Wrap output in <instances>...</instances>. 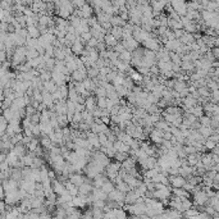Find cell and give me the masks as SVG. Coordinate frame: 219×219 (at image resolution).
I'll list each match as a JSON object with an SVG mask.
<instances>
[{
    "label": "cell",
    "mask_w": 219,
    "mask_h": 219,
    "mask_svg": "<svg viewBox=\"0 0 219 219\" xmlns=\"http://www.w3.org/2000/svg\"><path fill=\"white\" fill-rule=\"evenodd\" d=\"M149 139H150V141H151L153 144H155V145L163 144V141H164V131L158 130V128L154 127V130H153V131L150 132V135H149Z\"/></svg>",
    "instance_id": "6da1fadb"
},
{
    "label": "cell",
    "mask_w": 219,
    "mask_h": 219,
    "mask_svg": "<svg viewBox=\"0 0 219 219\" xmlns=\"http://www.w3.org/2000/svg\"><path fill=\"white\" fill-rule=\"evenodd\" d=\"M124 199H126V194L119 191L117 187L112 192H109V195H108V200H114V201L122 203V201H124Z\"/></svg>",
    "instance_id": "7a4b0ae2"
},
{
    "label": "cell",
    "mask_w": 219,
    "mask_h": 219,
    "mask_svg": "<svg viewBox=\"0 0 219 219\" xmlns=\"http://www.w3.org/2000/svg\"><path fill=\"white\" fill-rule=\"evenodd\" d=\"M69 181L72 183H75L76 186H81L82 183H85L86 181V176H82V173H78V172H75V173H71L69 174Z\"/></svg>",
    "instance_id": "3957f363"
},
{
    "label": "cell",
    "mask_w": 219,
    "mask_h": 219,
    "mask_svg": "<svg viewBox=\"0 0 219 219\" xmlns=\"http://www.w3.org/2000/svg\"><path fill=\"white\" fill-rule=\"evenodd\" d=\"M53 189H54V192L59 196V195H63L64 192H67V189H66V185L63 182H60L58 178L53 180Z\"/></svg>",
    "instance_id": "277c9868"
},
{
    "label": "cell",
    "mask_w": 219,
    "mask_h": 219,
    "mask_svg": "<svg viewBox=\"0 0 219 219\" xmlns=\"http://www.w3.org/2000/svg\"><path fill=\"white\" fill-rule=\"evenodd\" d=\"M85 105H86V109L90 110V112H94L96 108H98V98L92 96V94L90 96L86 98V101H85Z\"/></svg>",
    "instance_id": "5b68a950"
},
{
    "label": "cell",
    "mask_w": 219,
    "mask_h": 219,
    "mask_svg": "<svg viewBox=\"0 0 219 219\" xmlns=\"http://www.w3.org/2000/svg\"><path fill=\"white\" fill-rule=\"evenodd\" d=\"M142 45L145 46V49H149V50H154V51H158L160 49V45L158 44V41H155L153 39H148V40H145Z\"/></svg>",
    "instance_id": "8992f818"
},
{
    "label": "cell",
    "mask_w": 219,
    "mask_h": 219,
    "mask_svg": "<svg viewBox=\"0 0 219 219\" xmlns=\"http://www.w3.org/2000/svg\"><path fill=\"white\" fill-rule=\"evenodd\" d=\"M156 64H158L159 69H160V73H165L168 71H172L173 68V62H164V60H158L156 62Z\"/></svg>",
    "instance_id": "52a82bcc"
},
{
    "label": "cell",
    "mask_w": 219,
    "mask_h": 219,
    "mask_svg": "<svg viewBox=\"0 0 219 219\" xmlns=\"http://www.w3.org/2000/svg\"><path fill=\"white\" fill-rule=\"evenodd\" d=\"M80 194L78 195H90L92 191H94V185L92 183H90V182H85V183H82L80 187Z\"/></svg>",
    "instance_id": "ba28073f"
},
{
    "label": "cell",
    "mask_w": 219,
    "mask_h": 219,
    "mask_svg": "<svg viewBox=\"0 0 219 219\" xmlns=\"http://www.w3.org/2000/svg\"><path fill=\"white\" fill-rule=\"evenodd\" d=\"M123 44H124V46H126V49L130 50L131 53H132L133 50H136V49L139 48V41H137V40H133L132 37L126 39V40L123 41Z\"/></svg>",
    "instance_id": "9c48e42d"
},
{
    "label": "cell",
    "mask_w": 219,
    "mask_h": 219,
    "mask_svg": "<svg viewBox=\"0 0 219 219\" xmlns=\"http://www.w3.org/2000/svg\"><path fill=\"white\" fill-rule=\"evenodd\" d=\"M104 43L107 44V46H108L109 49H113L114 46L118 44V39L114 36V35H107L105 39H104Z\"/></svg>",
    "instance_id": "30bf717a"
},
{
    "label": "cell",
    "mask_w": 219,
    "mask_h": 219,
    "mask_svg": "<svg viewBox=\"0 0 219 219\" xmlns=\"http://www.w3.org/2000/svg\"><path fill=\"white\" fill-rule=\"evenodd\" d=\"M40 145L43 146L44 149H46V150H50V148L53 145H55V144H53V141H51V139L49 137V136H43L40 139Z\"/></svg>",
    "instance_id": "8fae6325"
},
{
    "label": "cell",
    "mask_w": 219,
    "mask_h": 219,
    "mask_svg": "<svg viewBox=\"0 0 219 219\" xmlns=\"http://www.w3.org/2000/svg\"><path fill=\"white\" fill-rule=\"evenodd\" d=\"M83 50H85V46L82 45L81 41H77V43H75L72 46V53L75 55H81L83 53Z\"/></svg>",
    "instance_id": "7c38bea8"
},
{
    "label": "cell",
    "mask_w": 219,
    "mask_h": 219,
    "mask_svg": "<svg viewBox=\"0 0 219 219\" xmlns=\"http://www.w3.org/2000/svg\"><path fill=\"white\" fill-rule=\"evenodd\" d=\"M44 87H45V90H48L49 92H55L57 90H58V85L55 83V81H53V80H50V81H46V82H44Z\"/></svg>",
    "instance_id": "4fadbf2b"
},
{
    "label": "cell",
    "mask_w": 219,
    "mask_h": 219,
    "mask_svg": "<svg viewBox=\"0 0 219 219\" xmlns=\"http://www.w3.org/2000/svg\"><path fill=\"white\" fill-rule=\"evenodd\" d=\"M186 89H189V87H187V85H186L185 81L178 80V78L174 80V90H176V91L181 92V91H183V90H186Z\"/></svg>",
    "instance_id": "5bb4252c"
},
{
    "label": "cell",
    "mask_w": 219,
    "mask_h": 219,
    "mask_svg": "<svg viewBox=\"0 0 219 219\" xmlns=\"http://www.w3.org/2000/svg\"><path fill=\"white\" fill-rule=\"evenodd\" d=\"M119 59L123 60V62H126V63H130L131 64V60H132V54H131V51L130 50H124L122 51V53L119 54Z\"/></svg>",
    "instance_id": "9a60e30c"
},
{
    "label": "cell",
    "mask_w": 219,
    "mask_h": 219,
    "mask_svg": "<svg viewBox=\"0 0 219 219\" xmlns=\"http://www.w3.org/2000/svg\"><path fill=\"white\" fill-rule=\"evenodd\" d=\"M114 189H116V183L112 182L110 180H109V181H107L103 185V187H101V190H103L104 192H107L108 195H109V192H112Z\"/></svg>",
    "instance_id": "2e32d148"
},
{
    "label": "cell",
    "mask_w": 219,
    "mask_h": 219,
    "mask_svg": "<svg viewBox=\"0 0 219 219\" xmlns=\"http://www.w3.org/2000/svg\"><path fill=\"white\" fill-rule=\"evenodd\" d=\"M8 126H9V121L4 116H2V118H0V135H4L7 132Z\"/></svg>",
    "instance_id": "e0dca14e"
},
{
    "label": "cell",
    "mask_w": 219,
    "mask_h": 219,
    "mask_svg": "<svg viewBox=\"0 0 219 219\" xmlns=\"http://www.w3.org/2000/svg\"><path fill=\"white\" fill-rule=\"evenodd\" d=\"M94 94L96 95V98H107L108 96V91L105 87H103V86H98L96 90L94 91Z\"/></svg>",
    "instance_id": "ac0fdd59"
},
{
    "label": "cell",
    "mask_w": 219,
    "mask_h": 219,
    "mask_svg": "<svg viewBox=\"0 0 219 219\" xmlns=\"http://www.w3.org/2000/svg\"><path fill=\"white\" fill-rule=\"evenodd\" d=\"M83 114V122H86V123H89V124H91V123H94V114H92V112H90V110H85L82 113Z\"/></svg>",
    "instance_id": "d6986e66"
},
{
    "label": "cell",
    "mask_w": 219,
    "mask_h": 219,
    "mask_svg": "<svg viewBox=\"0 0 219 219\" xmlns=\"http://www.w3.org/2000/svg\"><path fill=\"white\" fill-rule=\"evenodd\" d=\"M39 55H40V54H39V51L36 50V48H30V49H27V54H26L27 60L35 59V58H37Z\"/></svg>",
    "instance_id": "ffe728a7"
},
{
    "label": "cell",
    "mask_w": 219,
    "mask_h": 219,
    "mask_svg": "<svg viewBox=\"0 0 219 219\" xmlns=\"http://www.w3.org/2000/svg\"><path fill=\"white\" fill-rule=\"evenodd\" d=\"M39 145H40V140H37V139H32L30 141V144L27 145V149H28V151H35L37 148H39Z\"/></svg>",
    "instance_id": "44dd1931"
},
{
    "label": "cell",
    "mask_w": 219,
    "mask_h": 219,
    "mask_svg": "<svg viewBox=\"0 0 219 219\" xmlns=\"http://www.w3.org/2000/svg\"><path fill=\"white\" fill-rule=\"evenodd\" d=\"M45 164V160L43 159V156H36L34 159V164L31 165V168H41Z\"/></svg>",
    "instance_id": "7402d4cb"
},
{
    "label": "cell",
    "mask_w": 219,
    "mask_h": 219,
    "mask_svg": "<svg viewBox=\"0 0 219 219\" xmlns=\"http://www.w3.org/2000/svg\"><path fill=\"white\" fill-rule=\"evenodd\" d=\"M99 73H100V69L99 68H95V67H90L87 68V76L90 78H95L99 76Z\"/></svg>",
    "instance_id": "603a6c76"
},
{
    "label": "cell",
    "mask_w": 219,
    "mask_h": 219,
    "mask_svg": "<svg viewBox=\"0 0 219 219\" xmlns=\"http://www.w3.org/2000/svg\"><path fill=\"white\" fill-rule=\"evenodd\" d=\"M130 156V153H122V151H117V154H116V156H114V159L116 160H118V162H124L127 158Z\"/></svg>",
    "instance_id": "cb8c5ba5"
},
{
    "label": "cell",
    "mask_w": 219,
    "mask_h": 219,
    "mask_svg": "<svg viewBox=\"0 0 219 219\" xmlns=\"http://www.w3.org/2000/svg\"><path fill=\"white\" fill-rule=\"evenodd\" d=\"M23 136H25V133H23V132H22V133H14L13 136L10 137V141H12L14 145H17V144H19V142H22Z\"/></svg>",
    "instance_id": "d4e9b609"
},
{
    "label": "cell",
    "mask_w": 219,
    "mask_h": 219,
    "mask_svg": "<svg viewBox=\"0 0 219 219\" xmlns=\"http://www.w3.org/2000/svg\"><path fill=\"white\" fill-rule=\"evenodd\" d=\"M116 217L119 219H123L127 217V210L126 209H122V208H116Z\"/></svg>",
    "instance_id": "484cf974"
},
{
    "label": "cell",
    "mask_w": 219,
    "mask_h": 219,
    "mask_svg": "<svg viewBox=\"0 0 219 219\" xmlns=\"http://www.w3.org/2000/svg\"><path fill=\"white\" fill-rule=\"evenodd\" d=\"M92 214H94V218H104V210L100 209V208L92 206Z\"/></svg>",
    "instance_id": "4316f807"
},
{
    "label": "cell",
    "mask_w": 219,
    "mask_h": 219,
    "mask_svg": "<svg viewBox=\"0 0 219 219\" xmlns=\"http://www.w3.org/2000/svg\"><path fill=\"white\" fill-rule=\"evenodd\" d=\"M94 208H100V209H104V206L107 205V200H95L91 204Z\"/></svg>",
    "instance_id": "83f0119b"
},
{
    "label": "cell",
    "mask_w": 219,
    "mask_h": 219,
    "mask_svg": "<svg viewBox=\"0 0 219 219\" xmlns=\"http://www.w3.org/2000/svg\"><path fill=\"white\" fill-rule=\"evenodd\" d=\"M107 100L108 98H98V107L100 109H107Z\"/></svg>",
    "instance_id": "f1b7e54d"
},
{
    "label": "cell",
    "mask_w": 219,
    "mask_h": 219,
    "mask_svg": "<svg viewBox=\"0 0 219 219\" xmlns=\"http://www.w3.org/2000/svg\"><path fill=\"white\" fill-rule=\"evenodd\" d=\"M98 136H99V141H100L101 145H107V142H108V135L105 132L98 133Z\"/></svg>",
    "instance_id": "f546056e"
},
{
    "label": "cell",
    "mask_w": 219,
    "mask_h": 219,
    "mask_svg": "<svg viewBox=\"0 0 219 219\" xmlns=\"http://www.w3.org/2000/svg\"><path fill=\"white\" fill-rule=\"evenodd\" d=\"M82 121H83V114L80 113V112H76V113H75V117H73V123L80 124Z\"/></svg>",
    "instance_id": "4dcf8cb0"
},
{
    "label": "cell",
    "mask_w": 219,
    "mask_h": 219,
    "mask_svg": "<svg viewBox=\"0 0 219 219\" xmlns=\"http://www.w3.org/2000/svg\"><path fill=\"white\" fill-rule=\"evenodd\" d=\"M28 32H30V36H31V37H34V39H37V37H39V31H37L34 26H31V27L28 28Z\"/></svg>",
    "instance_id": "1f68e13d"
},
{
    "label": "cell",
    "mask_w": 219,
    "mask_h": 219,
    "mask_svg": "<svg viewBox=\"0 0 219 219\" xmlns=\"http://www.w3.org/2000/svg\"><path fill=\"white\" fill-rule=\"evenodd\" d=\"M32 132H34V136H41V127H40V123L39 124H34L32 127Z\"/></svg>",
    "instance_id": "d6a6232c"
},
{
    "label": "cell",
    "mask_w": 219,
    "mask_h": 219,
    "mask_svg": "<svg viewBox=\"0 0 219 219\" xmlns=\"http://www.w3.org/2000/svg\"><path fill=\"white\" fill-rule=\"evenodd\" d=\"M113 49H114V51H117V53H119V54H121L122 51L126 50V46H124V44H123V43H122V44H119V43H118V44H117L116 46H114Z\"/></svg>",
    "instance_id": "836d02e7"
},
{
    "label": "cell",
    "mask_w": 219,
    "mask_h": 219,
    "mask_svg": "<svg viewBox=\"0 0 219 219\" xmlns=\"http://www.w3.org/2000/svg\"><path fill=\"white\" fill-rule=\"evenodd\" d=\"M86 110V105L85 104H80L77 103V107H76V112H80V113H83Z\"/></svg>",
    "instance_id": "e575fe53"
},
{
    "label": "cell",
    "mask_w": 219,
    "mask_h": 219,
    "mask_svg": "<svg viewBox=\"0 0 219 219\" xmlns=\"http://www.w3.org/2000/svg\"><path fill=\"white\" fill-rule=\"evenodd\" d=\"M9 163L7 162V160H4V162H2V164H0V171H2V172H5L8 168H9Z\"/></svg>",
    "instance_id": "d590c367"
},
{
    "label": "cell",
    "mask_w": 219,
    "mask_h": 219,
    "mask_svg": "<svg viewBox=\"0 0 219 219\" xmlns=\"http://www.w3.org/2000/svg\"><path fill=\"white\" fill-rule=\"evenodd\" d=\"M164 187H165V185L162 183V182H156L155 183V190H162V189H164Z\"/></svg>",
    "instance_id": "8d00e7d4"
}]
</instances>
